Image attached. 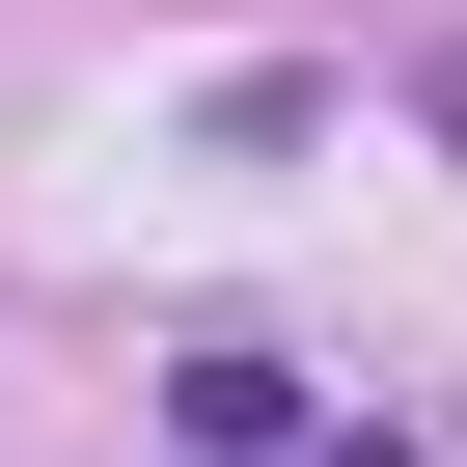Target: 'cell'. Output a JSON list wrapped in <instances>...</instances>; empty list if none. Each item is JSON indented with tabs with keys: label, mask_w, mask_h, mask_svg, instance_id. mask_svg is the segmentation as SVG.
Returning <instances> with one entry per match:
<instances>
[{
	"label": "cell",
	"mask_w": 467,
	"mask_h": 467,
	"mask_svg": "<svg viewBox=\"0 0 467 467\" xmlns=\"http://www.w3.org/2000/svg\"><path fill=\"white\" fill-rule=\"evenodd\" d=\"M303 467H412V440H385V412H358V440H303Z\"/></svg>",
	"instance_id": "obj_1"
}]
</instances>
